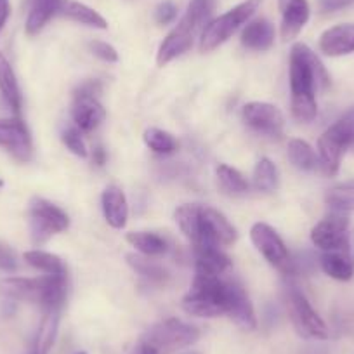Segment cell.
I'll use <instances>...</instances> for the list:
<instances>
[{
  "instance_id": "obj_4",
  "label": "cell",
  "mask_w": 354,
  "mask_h": 354,
  "mask_svg": "<svg viewBox=\"0 0 354 354\" xmlns=\"http://www.w3.org/2000/svg\"><path fill=\"white\" fill-rule=\"evenodd\" d=\"M216 8L217 0H192L189 2L186 15L183 16L179 25L160 44L158 54H156L158 66H165L170 61L183 56L186 50L192 49L193 40L209 25V19L216 11Z\"/></svg>"
},
{
  "instance_id": "obj_33",
  "label": "cell",
  "mask_w": 354,
  "mask_h": 354,
  "mask_svg": "<svg viewBox=\"0 0 354 354\" xmlns=\"http://www.w3.org/2000/svg\"><path fill=\"white\" fill-rule=\"evenodd\" d=\"M217 177H219V183L226 192L233 193V195H243L248 192V183L241 172H238L233 167L226 165V163H221L217 167Z\"/></svg>"
},
{
  "instance_id": "obj_9",
  "label": "cell",
  "mask_w": 354,
  "mask_h": 354,
  "mask_svg": "<svg viewBox=\"0 0 354 354\" xmlns=\"http://www.w3.org/2000/svg\"><path fill=\"white\" fill-rule=\"evenodd\" d=\"M70 226L66 212L46 198H35L30 202V231L35 245L44 243L53 234L63 233Z\"/></svg>"
},
{
  "instance_id": "obj_38",
  "label": "cell",
  "mask_w": 354,
  "mask_h": 354,
  "mask_svg": "<svg viewBox=\"0 0 354 354\" xmlns=\"http://www.w3.org/2000/svg\"><path fill=\"white\" fill-rule=\"evenodd\" d=\"M18 270V259H16L15 252L4 243H0V271L6 273H15Z\"/></svg>"
},
{
  "instance_id": "obj_24",
  "label": "cell",
  "mask_w": 354,
  "mask_h": 354,
  "mask_svg": "<svg viewBox=\"0 0 354 354\" xmlns=\"http://www.w3.org/2000/svg\"><path fill=\"white\" fill-rule=\"evenodd\" d=\"M61 0H30V12L26 18V33L37 35L53 16L59 11Z\"/></svg>"
},
{
  "instance_id": "obj_29",
  "label": "cell",
  "mask_w": 354,
  "mask_h": 354,
  "mask_svg": "<svg viewBox=\"0 0 354 354\" xmlns=\"http://www.w3.org/2000/svg\"><path fill=\"white\" fill-rule=\"evenodd\" d=\"M288 160H290L295 169L304 170V172L315 170L316 165H318L315 149L302 139H292L288 142Z\"/></svg>"
},
{
  "instance_id": "obj_28",
  "label": "cell",
  "mask_w": 354,
  "mask_h": 354,
  "mask_svg": "<svg viewBox=\"0 0 354 354\" xmlns=\"http://www.w3.org/2000/svg\"><path fill=\"white\" fill-rule=\"evenodd\" d=\"M127 241L132 247H136V250L141 252L142 255H148V257H155V255H162L167 252V241L156 233H149V231L127 233Z\"/></svg>"
},
{
  "instance_id": "obj_17",
  "label": "cell",
  "mask_w": 354,
  "mask_h": 354,
  "mask_svg": "<svg viewBox=\"0 0 354 354\" xmlns=\"http://www.w3.org/2000/svg\"><path fill=\"white\" fill-rule=\"evenodd\" d=\"M319 49L330 57L347 56L354 53V23H344L323 32L319 37Z\"/></svg>"
},
{
  "instance_id": "obj_19",
  "label": "cell",
  "mask_w": 354,
  "mask_h": 354,
  "mask_svg": "<svg viewBox=\"0 0 354 354\" xmlns=\"http://www.w3.org/2000/svg\"><path fill=\"white\" fill-rule=\"evenodd\" d=\"M319 266L333 280H351L354 274V245L347 250L325 252L319 259Z\"/></svg>"
},
{
  "instance_id": "obj_12",
  "label": "cell",
  "mask_w": 354,
  "mask_h": 354,
  "mask_svg": "<svg viewBox=\"0 0 354 354\" xmlns=\"http://www.w3.org/2000/svg\"><path fill=\"white\" fill-rule=\"evenodd\" d=\"M252 243L255 245L262 257L270 262L271 266L278 268L283 273H288L290 268V255H288L287 245L281 240L280 234L270 226V224L257 223L250 230Z\"/></svg>"
},
{
  "instance_id": "obj_43",
  "label": "cell",
  "mask_w": 354,
  "mask_h": 354,
  "mask_svg": "<svg viewBox=\"0 0 354 354\" xmlns=\"http://www.w3.org/2000/svg\"><path fill=\"white\" fill-rule=\"evenodd\" d=\"M93 160L96 165H104L106 163V153H104V149L101 148V146H97V148H94V153H93Z\"/></svg>"
},
{
  "instance_id": "obj_8",
  "label": "cell",
  "mask_w": 354,
  "mask_h": 354,
  "mask_svg": "<svg viewBox=\"0 0 354 354\" xmlns=\"http://www.w3.org/2000/svg\"><path fill=\"white\" fill-rule=\"evenodd\" d=\"M200 330L177 318L163 319L146 330L141 340L155 347L160 354L185 349L198 342Z\"/></svg>"
},
{
  "instance_id": "obj_26",
  "label": "cell",
  "mask_w": 354,
  "mask_h": 354,
  "mask_svg": "<svg viewBox=\"0 0 354 354\" xmlns=\"http://www.w3.org/2000/svg\"><path fill=\"white\" fill-rule=\"evenodd\" d=\"M196 271L210 274H224L230 271L231 261L219 247H200L195 248Z\"/></svg>"
},
{
  "instance_id": "obj_30",
  "label": "cell",
  "mask_w": 354,
  "mask_h": 354,
  "mask_svg": "<svg viewBox=\"0 0 354 354\" xmlns=\"http://www.w3.org/2000/svg\"><path fill=\"white\" fill-rule=\"evenodd\" d=\"M25 261L28 262L32 268L42 271L47 274H66V266L61 261V257L57 255L49 254V252L44 250H28L25 252Z\"/></svg>"
},
{
  "instance_id": "obj_39",
  "label": "cell",
  "mask_w": 354,
  "mask_h": 354,
  "mask_svg": "<svg viewBox=\"0 0 354 354\" xmlns=\"http://www.w3.org/2000/svg\"><path fill=\"white\" fill-rule=\"evenodd\" d=\"M354 4V0H318V8L322 12H335Z\"/></svg>"
},
{
  "instance_id": "obj_32",
  "label": "cell",
  "mask_w": 354,
  "mask_h": 354,
  "mask_svg": "<svg viewBox=\"0 0 354 354\" xmlns=\"http://www.w3.org/2000/svg\"><path fill=\"white\" fill-rule=\"evenodd\" d=\"M326 203L339 212H354V181L330 188L326 193Z\"/></svg>"
},
{
  "instance_id": "obj_45",
  "label": "cell",
  "mask_w": 354,
  "mask_h": 354,
  "mask_svg": "<svg viewBox=\"0 0 354 354\" xmlns=\"http://www.w3.org/2000/svg\"><path fill=\"white\" fill-rule=\"evenodd\" d=\"M2 185H4V183H2V181H0V188H2Z\"/></svg>"
},
{
  "instance_id": "obj_25",
  "label": "cell",
  "mask_w": 354,
  "mask_h": 354,
  "mask_svg": "<svg viewBox=\"0 0 354 354\" xmlns=\"http://www.w3.org/2000/svg\"><path fill=\"white\" fill-rule=\"evenodd\" d=\"M227 316H230L240 328L247 330V332L257 328V318H255L254 306H252L250 299L247 297V294H245V290L241 287H238L236 292H234Z\"/></svg>"
},
{
  "instance_id": "obj_34",
  "label": "cell",
  "mask_w": 354,
  "mask_h": 354,
  "mask_svg": "<svg viewBox=\"0 0 354 354\" xmlns=\"http://www.w3.org/2000/svg\"><path fill=\"white\" fill-rule=\"evenodd\" d=\"M145 142L151 151L158 153V155H169L177 149V141L174 139V136L156 127L146 129Z\"/></svg>"
},
{
  "instance_id": "obj_23",
  "label": "cell",
  "mask_w": 354,
  "mask_h": 354,
  "mask_svg": "<svg viewBox=\"0 0 354 354\" xmlns=\"http://www.w3.org/2000/svg\"><path fill=\"white\" fill-rule=\"evenodd\" d=\"M0 94L16 115L21 113V91L8 57L0 53Z\"/></svg>"
},
{
  "instance_id": "obj_22",
  "label": "cell",
  "mask_w": 354,
  "mask_h": 354,
  "mask_svg": "<svg viewBox=\"0 0 354 354\" xmlns=\"http://www.w3.org/2000/svg\"><path fill=\"white\" fill-rule=\"evenodd\" d=\"M274 42V26L268 19H255L245 26L241 33V44L250 50H268Z\"/></svg>"
},
{
  "instance_id": "obj_2",
  "label": "cell",
  "mask_w": 354,
  "mask_h": 354,
  "mask_svg": "<svg viewBox=\"0 0 354 354\" xmlns=\"http://www.w3.org/2000/svg\"><path fill=\"white\" fill-rule=\"evenodd\" d=\"M176 223L193 243V247H227L236 241L238 233L233 224L212 207L200 203H185L177 207Z\"/></svg>"
},
{
  "instance_id": "obj_35",
  "label": "cell",
  "mask_w": 354,
  "mask_h": 354,
  "mask_svg": "<svg viewBox=\"0 0 354 354\" xmlns=\"http://www.w3.org/2000/svg\"><path fill=\"white\" fill-rule=\"evenodd\" d=\"M61 141L64 142V146H66L73 155L80 156V158H85V156H87V146H85L84 139H82L80 129L66 127L61 132Z\"/></svg>"
},
{
  "instance_id": "obj_37",
  "label": "cell",
  "mask_w": 354,
  "mask_h": 354,
  "mask_svg": "<svg viewBox=\"0 0 354 354\" xmlns=\"http://www.w3.org/2000/svg\"><path fill=\"white\" fill-rule=\"evenodd\" d=\"M91 50L94 53V56H97L100 59L106 61V63H117L118 61V53L113 46H110L108 42H103V40H93L88 44Z\"/></svg>"
},
{
  "instance_id": "obj_5",
  "label": "cell",
  "mask_w": 354,
  "mask_h": 354,
  "mask_svg": "<svg viewBox=\"0 0 354 354\" xmlns=\"http://www.w3.org/2000/svg\"><path fill=\"white\" fill-rule=\"evenodd\" d=\"M0 295L8 301H25L47 309H61L66 299V274L42 278H6L0 280Z\"/></svg>"
},
{
  "instance_id": "obj_44",
  "label": "cell",
  "mask_w": 354,
  "mask_h": 354,
  "mask_svg": "<svg viewBox=\"0 0 354 354\" xmlns=\"http://www.w3.org/2000/svg\"><path fill=\"white\" fill-rule=\"evenodd\" d=\"M185 354H200V353H195V351H192V353H185Z\"/></svg>"
},
{
  "instance_id": "obj_15",
  "label": "cell",
  "mask_w": 354,
  "mask_h": 354,
  "mask_svg": "<svg viewBox=\"0 0 354 354\" xmlns=\"http://www.w3.org/2000/svg\"><path fill=\"white\" fill-rule=\"evenodd\" d=\"M278 4L281 11V39L288 42L308 25L311 9L308 0H278Z\"/></svg>"
},
{
  "instance_id": "obj_10",
  "label": "cell",
  "mask_w": 354,
  "mask_h": 354,
  "mask_svg": "<svg viewBox=\"0 0 354 354\" xmlns=\"http://www.w3.org/2000/svg\"><path fill=\"white\" fill-rule=\"evenodd\" d=\"M311 240L323 252L347 250L354 245V231H349V219L346 214L333 210L313 227Z\"/></svg>"
},
{
  "instance_id": "obj_3",
  "label": "cell",
  "mask_w": 354,
  "mask_h": 354,
  "mask_svg": "<svg viewBox=\"0 0 354 354\" xmlns=\"http://www.w3.org/2000/svg\"><path fill=\"white\" fill-rule=\"evenodd\" d=\"M238 287L240 285L234 281L224 280L223 274L196 271L192 290L183 299V309L196 318H217L227 315Z\"/></svg>"
},
{
  "instance_id": "obj_36",
  "label": "cell",
  "mask_w": 354,
  "mask_h": 354,
  "mask_svg": "<svg viewBox=\"0 0 354 354\" xmlns=\"http://www.w3.org/2000/svg\"><path fill=\"white\" fill-rule=\"evenodd\" d=\"M176 16H177V6L174 4L172 0H163V2H160V4L156 6L155 21L158 23V25L162 26L169 25V23H172L174 19H176Z\"/></svg>"
},
{
  "instance_id": "obj_13",
  "label": "cell",
  "mask_w": 354,
  "mask_h": 354,
  "mask_svg": "<svg viewBox=\"0 0 354 354\" xmlns=\"http://www.w3.org/2000/svg\"><path fill=\"white\" fill-rule=\"evenodd\" d=\"M245 124L261 134L271 136V138H280L285 127V117L274 104L270 103H254L245 104L241 110Z\"/></svg>"
},
{
  "instance_id": "obj_20",
  "label": "cell",
  "mask_w": 354,
  "mask_h": 354,
  "mask_svg": "<svg viewBox=\"0 0 354 354\" xmlns=\"http://www.w3.org/2000/svg\"><path fill=\"white\" fill-rule=\"evenodd\" d=\"M104 219L115 230L125 227L129 219V205L124 192L118 186H108L103 193Z\"/></svg>"
},
{
  "instance_id": "obj_46",
  "label": "cell",
  "mask_w": 354,
  "mask_h": 354,
  "mask_svg": "<svg viewBox=\"0 0 354 354\" xmlns=\"http://www.w3.org/2000/svg\"><path fill=\"white\" fill-rule=\"evenodd\" d=\"M78 354H85V353H78Z\"/></svg>"
},
{
  "instance_id": "obj_14",
  "label": "cell",
  "mask_w": 354,
  "mask_h": 354,
  "mask_svg": "<svg viewBox=\"0 0 354 354\" xmlns=\"http://www.w3.org/2000/svg\"><path fill=\"white\" fill-rule=\"evenodd\" d=\"M0 148H4L18 162H30L33 156L32 136L19 118L0 120Z\"/></svg>"
},
{
  "instance_id": "obj_27",
  "label": "cell",
  "mask_w": 354,
  "mask_h": 354,
  "mask_svg": "<svg viewBox=\"0 0 354 354\" xmlns=\"http://www.w3.org/2000/svg\"><path fill=\"white\" fill-rule=\"evenodd\" d=\"M127 259V264L131 266L132 270L142 277L145 280H148L149 283L153 285H167L170 280L169 271L163 270L162 266L156 264V262L149 261L146 259L145 255H138V254H127L125 255Z\"/></svg>"
},
{
  "instance_id": "obj_40",
  "label": "cell",
  "mask_w": 354,
  "mask_h": 354,
  "mask_svg": "<svg viewBox=\"0 0 354 354\" xmlns=\"http://www.w3.org/2000/svg\"><path fill=\"white\" fill-rule=\"evenodd\" d=\"M9 15H11V4H9V0H0V32L8 23Z\"/></svg>"
},
{
  "instance_id": "obj_42",
  "label": "cell",
  "mask_w": 354,
  "mask_h": 354,
  "mask_svg": "<svg viewBox=\"0 0 354 354\" xmlns=\"http://www.w3.org/2000/svg\"><path fill=\"white\" fill-rule=\"evenodd\" d=\"M299 354H328V349L325 346H319V344H311V346H306L304 349L299 351Z\"/></svg>"
},
{
  "instance_id": "obj_16",
  "label": "cell",
  "mask_w": 354,
  "mask_h": 354,
  "mask_svg": "<svg viewBox=\"0 0 354 354\" xmlns=\"http://www.w3.org/2000/svg\"><path fill=\"white\" fill-rule=\"evenodd\" d=\"M71 117H73L75 125H77V129H80V132H93L104 120L106 111L96 96L75 94Z\"/></svg>"
},
{
  "instance_id": "obj_6",
  "label": "cell",
  "mask_w": 354,
  "mask_h": 354,
  "mask_svg": "<svg viewBox=\"0 0 354 354\" xmlns=\"http://www.w3.org/2000/svg\"><path fill=\"white\" fill-rule=\"evenodd\" d=\"M351 142H354V106L319 136V165L326 176L332 177L339 172L342 156Z\"/></svg>"
},
{
  "instance_id": "obj_41",
  "label": "cell",
  "mask_w": 354,
  "mask_h": 354,
  "mask_svg": "<svg viewBox=\"0 0 354 354\" xmlns=\"http://www.w3.org/2000/svg\"><path fill=\"white\" fill-rule=\"evenodd\" d=\"M131 354H160V353L155 349V347L149 346L148 342H145V340H139V342L134 346V349L131 351Z\"/></svg>"
},
{
  "instance_id": "obj_1",
  "label": "cell",
  "mask_w": 354,
  "mask_h": 354,
  "mask_svg": "<svg viewBox=\"0 0 354 354\" xmlns=\"http://www.w3.org/2000/svg\"><path fill=\"white\" fill-rule=\"evenodd\" d=\"M330 85V75L315 50L306 44H294L290 50L292 115L299 122H313L318 113L316 91Z\"/></svg>"
},
{
  "instance_id": "obj_31",
  "label": "cell",
  "mask_w": 354,
  "mask_h": 354,
  "mask_svg": "<svg viewBox=\"0 0 354 354\" xmlns=\"http://www.w3.org/2000/svg\"><path fill=\"white\" fill-rule=\"evenodd\" d=\"M278 181H280V176H278V169L270 158H261L255 163L254 169V186L255 189L264 193L274 192L278 188Z\"/></svg>"
},
{
  "instance_id": "obj_18",
  "label": "cell",
  "mask_w": 354,
  "mask_h": 354,
  "mask_svg": "<svg viewBox=\"0 0 354 354\" xmlns=\"http://www.w3.org/2000/svg\"><path fill=\"white\" fill-rule=\"evenodd\" d=\"M59 315L61 309H47L30 342L26 354H49L53 349L57 337V328H59Z\"/></svg>"
},
{
  "instance_id": "obj_7",
  "label": "cell",
  "mask_w": 354,
  "mask_h": 354,
  "mask_svg": "<svg viewBox=\"0 0 354 354\" xmlns=\"http://www.w3.org/2000/svg\"><path fill=\"white\" fill-rule=\"evenodd\" d=\"M261 6V0H245L236 8L227 11L226 15L219 16V18L209 21L205 30L202 32V40H200V50L202 53H210V50L217 49L223 46L226 40L231 39L234 32L240 28L241 25L248 21L254 16Z\"/></svg>"
},
{
  "instance_id": "obj_21",
  "label": "cell",
  "mask_w": 354,
  "mask_h": 354,
  "mask_svg": "<svg viewBox=\"0 0 354 354\" xmlns=\"http://www.w3.org/2000/svg\"><path fill=\"white\" fill-rule=\"evenodd\" d=\"M57 15H61L66 19H71V21L80 23V25L91 26V28H108L106 19H104L100 12L94 11V9L88 8V6L82 4V2H77V0H61Z\"/></svg>"
},
{
  "instance_id": "obj_11",
  "label": "cell",
  "mask_w": 354,
  "mask_h": 354,
  "mask_svg": "<svg viewBox=\"0 0 354 354\" xmlns=\"http://www.w3.org/2000/svg\"><path fill=\"white\" fill-rule=\"evenodd\" d=\"M288 315L292 323L301 337L311 340H325L328 339V326L323 322L322 316L313 309L311 302L306 299V295L299 290H290L287 297Z\"/></svg>"
}]
</instances>
